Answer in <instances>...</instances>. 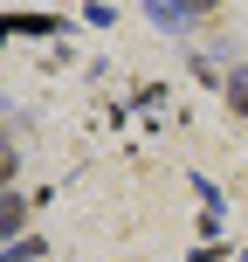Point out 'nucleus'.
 Returning a JSON list of instances; mask_svg holds the SVG:
<instances>
[{
  "label": "nucleus",
  "mask_w": 248,
  "mask_h": 262,
  "mask_svg": "<svg viewBox=\"0 0 248 262\" xmlns=\"http://www.w3.org/2000/svg\"><path fill=\"white\" fill-rule=\"evenodd\" d=\"M7 35H55V21H41V14H14Z\"/></svg>",
  "instance_id": "obj_1"
},
{
  "label": "nucleus",
  "mask_w": 248,
  "mask_h": 262,
  "mask_svg": "<svg viewBox=\"0 0 248 262\" xmlns=\"http://www.w3.org/2000/svg\"><path fill=\"white\" fill-rule=\"evenodd\" d=\"M214 7V0H179V14H207Z\"/></svg>",
  "instance_id": "obj_3"
},
{
  "label": "nucleus",
  "mask_w": 248,
  "mask_h": 262,
  "mask_svg": "<svg viewBox=\"0 0 248 262\" xmlns=\"http://www.w3.org/2000/svg\"><path fill=\"white\" fill-rule=\"evenodd\" d=\"M235 111H248V69L235 76Z\"/></svg>",
  "instance_id": "obj_2"
}]
</instances>
